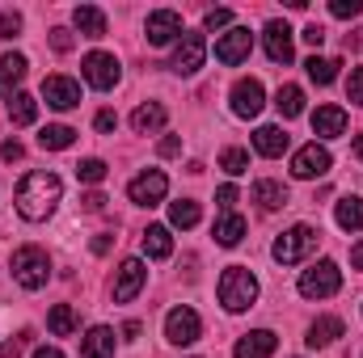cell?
<instances>
[{
    "label": "cell",
    "mask_w": 363,
    "mask_h": 358,
    "mask_svg": "<svg viewBox=\"0 0 363 358\" xmlns=\"http://www.w3.org/2000/svg\"><path fill=\"white\" fill-rule=\"evenodd\" d=\"M17 215L21 219H30V224H43L55 207H60V198H64V181L55 178V173H47V169H34V173H26V178L17 181Z\"/></svg>",
    "instance_id": "6da1fadb"
},
{
    "label": "cell",
    "mask_w": 363,
    "mask_h": 358,
    "mask_svg": "<svg viewBox=\"0 0 363 358\" xmlns=\"http://www.w3.org/2000/svg\"><path fill=\"white\" fill-rule=\"evenodd\" d=\"M317 245H321V232H317L313 224H296V228H287V232L271 245V258L279 266H300L304 258L317 253Z\"/></svg>",
    "instance_id": "7a4b0ae2"
},
{
    "label": "cell",
    "mask_w": 363,
    "mask_h": 358,
    "mask_svg": "<svg viewBox=\"0 0 363 358\" xmlns=\"http://www.w3.org/2000/svg\"><path fill=\"white\" fill-rule=\"evenodd\" d=\"M254 299H258V278H254V270L245 266H228L220 274V304H224V312H245V308H254Z\"/></svg>",
    "instance_id": "3957f363"
},
{
    "label": "cell",
    "mask_w": 363,
    "mask_h": 358,
    "mask_svg": "<svg viewBox=\"0 0 363 358\" xmlns=\"http://www.w3.org/2000/svg\"><path fill=\"white\" fill-rule=\"evenodd\" d=\"M9 270H13L17 287L38 291V287H47V278H51V258H47V249H38V245H21V249L13 253Z\"/></svg>",
    "instance_id": "277c9868"
},
{
    "label": "cell",
    "mask_w": 363,
    "mask_h": 358,
    "mask_svg": "<svg viewBox=\"0 0 363 358\" xmlns=\"http://www.w3.org/2000/svg\"><path fill=\"white\" fill-rule=\"evenodd\" d=\"M338 287H342V270L330 258L300 274V295L304 299H330V295H338Z\"/></svg>",
    "instance_id": "5b68a950"
},
{
    "label": "cell",
    "mask_w": 363,
    "mask_h": 358,
    "mask_svg": "<svg viewBox=\"0 0 363 358\" xmlns=\"http://www.w3.org/2000/svg\"><path fill=\"white\" fill-rule=\"evenodd\" d=\"M81 76H85V85L93 89H114L118 85V76H123V68H118V59L114 55H106V51H89L85 55V64H81Z\"/></svg>",
    "instance_id": "8992f818"
},
{
    "label": "cell",
    "mask_w": 363,
    "mask_h": 358,
    "mask_svg": "<svg viewBox=\"0 0 363 358\" xmlns=\"http://www.w3.org/2000/svg\"><path fill=\"white\" fill-rule=\"evenodd\" d=\"M330 165H334V156L313 139V144H304V148L291 156V178H300V181L325 178V173H330Z\"/></svg>",
    "instance_id": "52a82bcc"
},
{
    "label": "cell",
    "mask_w": 363,
    "mask_h": 358,
    "mask_svg": "<svg viewBox=\"0 0 363 358\" xmlns=\"http://www.w3.org/2000/svg\"><path fill=\"white\" fill-rule=\"evenodd\" d=\"M203 59H207V38L203 34H182L178 38V51H174V59H169V68L178 72V76H194L199 68H203Z\"/></svg>",
    "instance_id": "ba28073f"
},
{
    "label": "cell",
    "mask_w": 363,
    "mask_h": 358,
    "mask_svg": "<svg viewBox=\"0 0 363 358\" xmlns=\"http://www.w3.org/2000/svg\"><path fill=\"white\" fill-rule=\"evenodd\" d=\"M165 194H169V178L161 169H148V173L131 178V185H127V198L135 207H157V202H165Z\"/></svg>",
    "instance_id": "9c48e42d"
},
{
    "label": "cell",
    "mask_w": 363,
    "mask_h": 358,
    "mask_svg": "<svg viewBox=\"0 0 363 358\" xmlns=\"http://www.w3.org/2000/svg\"><path fill=\"white\" fill-rule=\"evenodd\" d=\"M199 333H203V321H199L194 308L182 304V308H174V312L165 316V342H174V346H194Z\"/></svg>",
    "instance_id": "30bf717a"
},
{
    "label": "cell",
    "mask_w": 363,
    "mask_h": 358,
    "mask_svg": "<svg viewBox=\"0 0 363 358\" xmlns=\"http://www.w3.org/2000/svg\"><path fill=\"white\" fill-rule=\"evenodd\" d=\"M228 97H233V114H237V118H258L262 105H267V89H262V81H254V76H241Z\"/></svg>",
    "instance_id": "8fae6325"
},
{
    "label": "cell",
    "mask_w": 363,
    "mask_h": 358,
    "mask_svg": "<svg viewBox=\"0 0 363 358\" xmlns=\"http://www.w3.org/2000/svg\"><path fill=\"white\" fill-rule=\"evenodd\" d=\"M250 51H254V34L245 30V25H233L220 42H216V59L224 64V68H237V64H245L250 59Z\"/></svg>",
    "instance_id": "7c38bea8"
},
{
    "label": "cell",
    "mask_w": 363,
    "mask_h": 358,
    "mask_svg": "<svg viewBox=\"0 0 363 358\" xmlns=\"http://www.w3.org/2000/svg\"><path fill=\"white\" fill-rule=\"evenodd\" d=\"M144 34H148L152 47H169V42H178L186 30H182V17L174 13V8H157V13H148Z\"/></svg>",
    "instance_id": "4fadbf2b"
},
{
    "label": "cell",
    "mask_w": 363,
    "mask_h": 358,
    "mask_svg": "<svg viewBox=\"0 0 363 358\" xmlns=\"http://www.w3.org/2000/svg\"><path fill=\"white\" fill-rule=\"evenodd\" d=\"M144 282H148L144 262H140V258H127V262L118 266V274H114V299H118V304H131V299L144 291Z\"/></svg>",
    "instance_id": "5bb4252c"
},
{
    "label": "cell",
    "mask_w": 363,
    "mask_h": 358,
    "mask_svg": "<svg viewBox=\"0 0 363 358\" xmlns=\"http://www.w3.org/2000/svg\"><path fill=\"white\" fill-rule=\"evenodd\" d=\"M43 97L51 110H77L81 105V85L72 76H47L43 81Z\"/></svg>",
    "instance_id": "9a60e30c"
},
{
    "label": "cell",
    "mask_w": 363,
    "mask_h": 358,
    "mask_svg": "<svg viewBox=\"0 0 363 358\" xmlns=\"http://www.w3.org/2000/svg\"><path fill=\"white\" fill-rule=\"evenodd\" d=\"M262 42H267V55H271V64H291V59H296V42H291V30H287V21H267V30H262Z\"/></svg>",
    "instance_id": "2e32d148"
},
{
    "label": "cell",
    "mask_w": 363,
    "mask_h": 358,
    "mask_svg": "<svg viewBox=\"0 0 363 358\" xmlns=\"http://www.w3.org/2000/svg\"><path fill=\"white\" fill-rule=\"evenodd\" d=\"M313 135H321V139L347 135V110H342V105H317V114H313Z\"/></svg>",
    "instance_id": "e0dca14e"
},
{
    "label": "cell",
    "mask_w": 363,
    "mask_h": 358,
    "mask_svg": "<svg viewBox=\"0 0 363 358\" xmlns=\"http://www.w3.org/2000/svg\"><path fill=\"white\" fill-rule=\"evenodd\" d=\"M274 346H279V337H274L271 329H254V333H245V337L237 342L233 358H271Z\"/></svg>",
    "instance_id": "ac0fdd59"
},
{
    "label": "cell",
    "mask_w": 363,
    "mask_h": 358,
    "mask_svg": "<svg viewBox=\"0 0 363 358\" xmlns=\"http://www.w3.org/2000/svg\"><path fill=\"white\" fill-rule=\"evenodd\" d=\"M342 333H347V325H342L338 316H317V321L308 325V337H304V342H308L313 350H325V346H334Z\"/></svg>",
    "instance_id": "d6986e66"
},
{
    "label": "cell",
    "mask_w": 363,
    "mask_h": 358,
    "mask_svg": "<svg viewBox=\"0 0 363 358\" xmlns=\"http://www.w3.org/2000/svg\"><path fill=\"white\" fill-rule=\"evenodd\" d=\"M287 131L283 127H258L254 131V148H258V156H267V161H279L283 152H287Z\"/></svg>",
    "instance_id": "ffe728a7"
},
{
    "label": "cell",
    "mask_w": 363,
    "mask_h": 358,
    "mask_svg": "<svg viewBox=\"0 0 363 358\" xmlns=\"http://www.w3.org/2000/svg\"><path fill=\"white\" fill-rule=\"evenodd\" d=\"M81 358H114V329L110 325H93L81 342Z\"/></svg>",
    "instance_id": "44dd1931"
},
{
    "label": "cell",
    "mask_w": 363,
    "mask_h": 358,
    "mask_svg": "<svg viewBox=\"0 0 363 358\" xmlns=\"http://www.w3.org/2000/svg\"><path fill=\"white\" fill-rule=\"evenodd\" d=\"M26 68H30L26 55H17V51L13 55H0V97H13L17 93V85L26 81Z\"/></svg>",
    "instance_id": "7402d4cb"
},
{
    "label": "cell",
    "mask_w": 363,
    "mask_h": 358,
    "mask_svg": "<svg viewBox=\"0 0 363 358\" xmlns=\"http://www.w3.org/2000/svg\"><path fill=\"white\" fill-rule=\"evenodd\" d=\"M165 105L161 101H148V105H135V114H131V127H135V135H152V131H161L165 127Z\"/></svg>",
    "instance_id": "603a6c76"
},
{
    "label": "cell",
    "mask_w": 363,
    "mask_h": 358,
    "mask_svg": "<svg viewBox=\"0 0 363 358\" xmlns=\"http://www.w3.org/2000/svg\"><path fill=\"white\" fill-rule=\"evenodd\" d=\"M144 253H148L152 262H165V258L174 253V236H169L165 224H148V228H144Z\"/></svg>",
    "instance_id": "cb8c5ba5"
},
{
    "label": "cell",
    "mask_w": 363,
    "mask_h": 358,
    "mask_svg": "<svg viewBox=\"0 0 363 358\" xmlns=\"http://www.w3.org/2000/svg\"><path fill=\"white\" fill-rule=\"evenodd\" d=\"M254 202H258L262 211H279V207H287L291 198H287V185H283V181L262 178V181H254Z\"/></svg>",
    "instance_id": "d4e9b609"
},
{
    "label": "cell",
    "mask_w": 363,
    "mask_h": 358,
    "mask_svg": "<svg viewBox=\"0 0 363 358\" xmlns=\"http://www.w3.org/2000/svg\"><path fill=\"white\" fill-rule=\"evenodd\" d=\"M211 236H216V245H220V249H237V245H241V236H245V219L228 211V215L211 228Z\"/></svg>",
    "instance_id": "484cf974"
},
{
    "label": "cell",
    "mask_w": 363,
    "mask_h": 358,
    "mask_svg": "<svg viewBox=\"0 0 363 358\" xmlns=\"http://www.w3.org/2000/svg\"><path fill=\"white\" fill-rule=\"evenodd\" d=\"M72 21H77V30H81L85 38H106V13H101L97 4H81V8L72 13Z\"/></svg>",
    "instance_id": "4316f807"
},
{
    "label": "cell",
    "mask_w": 363,
    "mask_h": 358,
    "mask_svg": "<svg viewBox=\"0 0 363 358\" xmlns=\"http://www.w3.org/2000/svg\"><path fill=\"white\" fill-rule=\"evenodd\" d=\"M72 144H77V131L64 127V122H51V127L38 131V148H47V152H64V148H72Z\"/></svg>",
    "instance_id": "83f0119b"
},
{
    "label": "cell",
    "mask_w": 363,
    "mask_h": 358,
    "mask_svg": "<svg viewBox=\"0 0 363 358\" xmlns=\"http://www.w3.org/2000/svg\"><path fill=\"white\" fill-rule=\"evenodd\" d=\"M77 325H81V321H77V308H72V304H55V308L47 312V329H51L55 337H72Z\"/></svg>",
    "instance_id": "f1b7e54d"
},
{
    "label": "cell",
    "mask_w": 363,
    "mask_h": 358,
    "mask_svg": "<svg viewBox=\"0 0 363 358\" xmlns=\"http://www.w3.org/2000/svg\"><path fill=\"white\" fill-rule=\"evenodd\" d=\"M334 219H338V228L342 232H363V198H342L338 207H334Z\"/></svg>",
    "instance_id": "f546056e"
},
{
    "label": "cell",
    "mask_w": 363,
    "mask_h": 358,
    "mask_svg": "<svg viewBox=\"0 0 363 358\" xmlns=\"http://www.w3.org/2000/svg\"><path fill=\"white\" fill-rule=\"evenodd\" d=\"M34 118H38V101L30 93H13L9 97V122L13 127H30Z\"/></svg>",
    "instance_id": "4dcf8cb0"
},
{
    "label": "cell",
    "mask_w": 363,
    "mask_h": 358,
    "mask_svg": "<svg viewBox=\"0 0 363 358\" xmlns=\"http://www.w3.org/2000/svg\"><path fill=\"white\" fill-rule=\"evenodd\" d=\"M274 105H279L283 118H300L304 114V89L300 85H283V89L274 93Z\"/></svg>",
    "instance_id": "1f68e13d"
},
{
    "label": "cell",
    "mask_w": 363,
    "mask_h": 358,
    "mask_svg": "<svg viewBox=\"0 0 363 358\" xmlns=\"http://www.w3.org/2000/svg\"><path fill=\"white\" fill-rule=\"evenodd\" d=\"M338 59H325V55H313L308 64H304V72H308V81H317V85H334L338 81Z\"/></svg>",
    "instance_id": "d6a6232c"
},
{
    "label": "cell",
    "mask_w": 363,
    "mask_h": 358,
    "mask_svg": "<svg viewBox=\"0 0 363 358\" xmlns=\"http://www.w3.org/2000/svg\"><path fill=\"white\" fill-rule=\"evenodd\" d=\"M199 219H203V211H199L194 198H178V202H169V224H174V228H194Z\"/></svg>",
    "instance_id": "836d02e7"
},
{
    "label": "cell",
    "mask_w": 363,
    "mask_h": 358,
    "mask_svg": "<svg viewBox=\"0 0 363 358\" xmlns=\"http://www.w3.org/2000/svg\"><path fill=\"white\" fill-rule=\"evenodd\" d=\"M220 169L233 173V178H241V173L250 169V152H245V148H224V152H220Z\"/></svg>",
    "instance_id": "e575fe53"
},
{
    "label": "cell",
    "mask_w": 363,
    "mask_h": 358,
    "mask_svg": "<svg viewBox=\"0 0 363 358\" xmlns=\"http://www.w3.org/2000/svg\"><path fill=\"white\" fill-rule=\"evenodd\" d=\"M106 173H110V169H106V161H97V156H85V161L77 165V178H81V181H89V185L106 181Z\"/></svg>",
    "instance_id": "d590c367"
},
{
    "label": "cell",
    "mask_w": 363,
    "mask_h": 358,
    "mask_svg": "<svg viewBox=\"0 0 363 358\" xmlns=\"http://www.w3.org/2000/svg\"><path fill=\"white\" fill-rule=\"evenodd\" d=\"M330 13H334L338 21H351V17L363 13V0H330Z\"/></svg>",
    "instance_id": "8d00e7d4"
},
{
    "label": "cell",
    "mask_w": 363,
    "mask_h": 358,
    "mask_svg": "<svg viewBox=\"0 0 363 358\" xmlns=\"http://www.w3.org/2000/svg\"><path fill=\"white\" fill-rule=\"evenodd\" d=\"M17 34H21V13L0 8V38H17Z\"/></svg>",
    "instance_id": "74e56055"
},
{
    "label": "cell",
    "mask_w": 363,
    "mask_h": 358,
    "mask_svg": "<svg viewBox=\"0 0 363 358\" xmlns=\"http://www.w3.org/2000/svg\"><path fill=\"white\" fill-rule=\"evenodd\" d=\"M203 25H207V30H224V25H233V8H211V13L203 17Z\"/></svg>",
    "instance_id": "f35d334b"
},
{
    "label": "cell",
    "mask_w": 363,
    "mask_h": 358,
    "mask_svg": "<svg viewBox=\"0 0 363 358\" xmlns=\"http://www.w3.org/2000/svg\"><path fill=\"white\" fill-rule=\"evenodd\" d=\"M51 47H55L60 55H68V51H72V30H64V25H55V30H51Z\"/></svg>",
    "instance_id": "ab89813d"
},
{
    "label": "cell",
    "mask_w": 363,
    "mask_h": 358,
    "mask_svg": "<svg viewBox=\"0 0 363 358\" xmlns=\"http://www.w3.org/2000/svg\"><path fill=\"white\" fill-rule=\"evenodd\" d=\"M216 202H220V211L228 215V211L237 207V185H220V190H216Z\"/></svg>",
    "instance_id": "60d3db41"
},
{
    "label": "cell",
    "mask_w": 363,
    "mask_h": 358,
    "mask_svg": "<svg viewBox=\"0 0 363 358\" xmlns=\"http://www.w3.org/2000/svg\"><path fill=\"white\" fill-rule=\"evenodd\" d=\"M347 97H351L355 105H363V68L351 72V81H347Z\"/></svg>",
    "instance_id": "b9f144b4"
},
{
    "label": "cell",
    "mask_w": 363,
    "mask_h": 358,
    "mask_svg": "<svg viewBox=\"0 0 363 358\" xmlns=\"http://www.w3.org/2000/svg\"><path fill=\"white\" fill-rule=\"evenodd\" d=\"M26 342H30V333H21V337L4 342V346H0V358H21V350H26Z\"/></svg>",
    "instance_id": "7bdbcfd3"
},
{
    "label": "cell",
    "mask_w": 363,
    "mask_h": 358,
    "mask_svg": "<svg viewBox=\"0 0 363 358\" xmlns=\"http://www.w3.org/2000/svg\"><path fill=\"white\" fill-rule=\"evenodd\" d=\"M93 127H97V131H101V135H110V131H114V127H118V114H114V110H101V114H97V118H93Z\"/></svg>",
    "instance_id": "ee69618b"
},
{
    "label": "cell",
    "mask_w": 363,
    "mask_h": 358,
    "mask_svg": "<svg viewBox=\"0 0 363 358\" xmlns=\"http://www.w3.org/2000/svg\"><path fill=\"white\" fill-rule=\"evenodd\" d=\"M0 156L13 165V161H21L26 156V148H21V139H4V148H0Z\"/></svg>",
    "instance_id": "f6af8a7d"
},
{
    "label": "cell",
    "mask_w": 363,
    "mask_h": 358,
    "mask_svg": "<svg viewBox=\"0 0 363 358\" xmlns=\"http://www.w3.org/2000/svg\"><path fill=\"white\" fill-rule=\"evenodd\" d=\"M300 38H304L308 47H321V42H325V30H321V25L313 21V25H304V34H300Z\"/></svg>",
    "instance_id": "bcb514c9"
},
{
    "label": "cell",
    "mask_w": 363,
    "mask_h": 358,
    "mask_svg": "<svg viewBox=\"0 0 363 358\" xmlns=\"http://www.w3.org/2000/svg\"><path fill=\"white\" fill-rule=\"evenodd\" d=\"M157 152H161V156H178V152H182V139H178V135H165V139L157 144Z\"/></svg>",
    "instance_id": "7dc6e473"
},
{
    "label": "cell",
    "mask_w": 363,
    "mask_h": 358,
    "mask_svg": "<svg viewBox=\"0 0 363 358\" xmlns=\"http://www.w3.org/2000/svg\"><path fill=\"white\" fill-rule=\"evenodd\" d=\"M81 202H85V211H89V215H97V211H106V198H101L97 190H93V194H85Z\"/></svg>",
    "instance_id": "c3c4849f"
},
{
    "label": "cell",
    "mask_w": 363,
    "mask_h": 358,
    "mask_svg": "<svg viewBox=\"0 0 363 358\" xmlns=\"http://www.w3.org/2000/svg\"><path fill=\"white\" fill-rule=\"evenodd\" d=\"M123 337L135 342V337H140V321H127V325H123Z\"/></svg>",
    "instance_id": "681fc988"
},
{
    "label": "cell",
    "mask_w": 363,
    "mask_h": 358,
    "mask_svg": "<svg viewBox=\"0 0 363 358\" xmlns=\"http://www.w3.org/2000/svg\"><path fill=\"white\" fill-rule=\"evenodd\" d=\"M351 266L363 270V241H359V245H351Z\"/></svg>",
    "instance_id": "f907efd6"
},
{
    "label": "cell",
    "mask_w": 363,
    "mask_h": 358,
    "mask_svg": "<svg viewBox=\"0 0 363 358\" xmlns=\"http://www.w3.org/2000/svg\"><path fill=\"white\" fill-rule=\"evenodd\" d=\"M106 249H110V232H101V236L93 241V253H106Z\"/></svg>",
    "instance_id": "816d5d0a"
},
{
    "label": "cell",
    "mask_w": 363,
    "mask_h": 358,
    "mask_svg": "<svg viewBox=\"0 0 363 358\" xmlns=\"http://www.w3.org/2000/svg\"><path fill=\"white\" fill-rule=\"evenodd\" d=\"M34 358H64V354H60L55 346H38V350H34Z\"/></svg>",
    "instance_id": "f5cc1de1"
},
{
    "label": "cell",
    "mask_w": 363,
    "mask_h": 358,
    "mask_svg": "<svg viewBox=\"0 0 363 358\" xmlns=\"http://www.w3.org/2000/svg\"><path fill=\"white\" fill-rule=\"evenodd\" d=\"M347 47H363V30H355V34H347Z\"/></svg>",
    "instance_id": "db71d44e"
},
{
    "label": "cell",
    "mask_w": 363,
    "mask_h": 358,
    "mask_svg": "<svg viewBox=\"0 0 363 358\" xmlns=\"http://www.w3.org/2000/svg\"><path fill=\"white\" fill-rule=\"evenodd\" d=\"M355 156H359V161H363V131H359V135H355Z\"/></svg>",
    "instance_id": "11a10c76"
}]
</instances>
